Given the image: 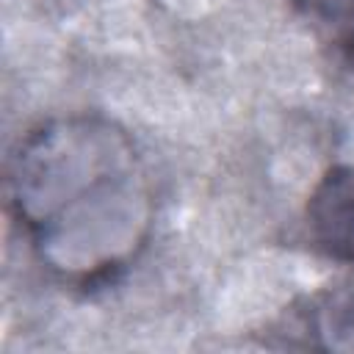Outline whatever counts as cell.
Masks as SVG:
<instances>
[{"mask_svg": "<svg viewBox=\"0 0 354 354\" xmlns=\"http://www.w3.org/2000/svg\"><path fill=\"white\" fill-rule=\"evenodd\" d=\"M307 227L318 249L354 263V166L329 169L310 194Z\"/></svg>", "mask_w": 354, "mask_h": 354, "instance_id": "7a4b0ae2", "label": "cell"}, {"mask_svg": "<svg viewBox=\"0 0 354 354\" xmlns=\"http://www.w3.org/2000/svg\"><path fill=\"white\" fill-rule=\"evenodd\" d=\"M301 6L335 41L354 47V0H301Z\"/></svg>", "mask_w": 354, "mask_h": 354, "instance_id": "277c9868", "label": "cell"}, {"mask_svg": "<svg viewBox=\"0 0 354 354\" xmlns=\"http://www.w3.org/2000/svg\"><path fill=\"white\" fill-rule=\"evenodd\" d=\"M315 329L326 337L329 348H354V285L337 288L321 301Z\"/></svg>", "mask_w": 354, "mask_h": 354, "instance_id": "3957f363", "label": "cell"}, {"mask_svg": "<svg viewBox=\"0 0 354 354\" xmlns=\"http://www.w3.org/2000/svg\"><path fill=\"white\" fill-rule=\"evenodd\" d=\"M8 202L36 257L69 282H97L136 260L155 216L133 138L97 113L36 124L11 158Z\"/></svg>", "mask_w": 354, "mask_h": 354, "instance_id": "6da1fadb", "label": "cell"}]
</instances>
